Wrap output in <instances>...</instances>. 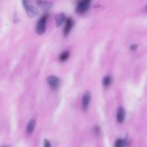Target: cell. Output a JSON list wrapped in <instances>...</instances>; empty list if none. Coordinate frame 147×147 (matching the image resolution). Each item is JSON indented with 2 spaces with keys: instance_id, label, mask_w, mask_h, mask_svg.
I'll return each instance as SVG.
<instances>
[{
  "instance_id": "cell-1",
  "label": "cell",
  "mask_w": 147,
  "mask_h": 147,
  "mask_svg": "<svg viewBox=\"0 0 147 147\" xmlns=\"http://www.w3.org/2000/svg\"><path fill=\"white\" fill-rule=\"evenodd\" d=\"M22 1L24 10L30 18H33L38 15V10L33 5L31 0H22Z\"/></svg>"
},
{
  "instance_id": "cell-2",
  "label": "cell",
  "mask_w": 147,
  "mask_h": 147,
  "mask_svg": "<svg viewBox=\"0 0 147 147\" xmlns=\"http://www.w3.org/2000/svg\"><path fill=\"white\" fill-rule=\"evenodd\" d=\"M49 14L47 13L43 14L41 17L40 18V20H38L37 23V25H36V32L37 34H44L46 31V25H47V22L48 20Z\"/></svg>"
},
{
  "instance_id": "cell-3",
  "label": "cell",
  "mask_w": 147,
  "mask_h": 147,
  "mask_svg": "<svg viewBox=\"0 0 147 147\" xmlns=\"http://www.w3.org/2000/svg\"><path fill=\"white\" fill-rule=\"evenodd\" d=\"M92 0H79L76 6V12L78 14H84L88 10Z\"/></svg>"
},
{
  "instance_id": "cell-4",
  "label": "cell",
  "mask_w": 147,
  "mask_h": 147,
  "mask_svg": "<svg viewBox=\"0 0 147 147\" xmlns=\"http://www.w3.org/2000/svg\"><path fill=\"white\" fill-rule=\"evenodd\" d=\"M47 83L50 88L53 90H56L58 89L60 85V79L58 77L55 76H50L47 78Z\"/></svg>"
},
{
  "instance_id": "cell-5",
  "label": "cell",
  "mask_w": 147,
  "mask_h": 147,
  "mask_svg": "<svg viewBox=\"0 0 147 147\" xmlns=\"http://www.w3.org/2000/svg\"><path fill=\"white\" fill-rule=\"evenodd\" d=\"M90 100H91V93L90 91L87 90L86 93L83 94L82 98V108L83 111H87L90 105Z\"/></svg>"
},
{
  "instance_id": "cell-6",
  "label": "cell",
  "mask_w": 147,
  "mask_h": 147,
  "mask_svg": "<svg viewBox=\"0 0 147 147\" xmlns=\"http://www.w3.org/2000/svg\"><path fill=\"white\" fill-rule=\"evenodd\" d=\"M73 25H74V21H73L70 17L66 19L65 25L64 30H63V34H64V36L67 37V36L70 34Z\"/></svg>"
},
{
  "instance_id": "cell-7",
  "label": "cell",
  "mask_w": 147,
  "mask_h": 147,
  "mask_svg": "<svg viewBox=\"0 0 147 147\" xmlns=\"http://www.w3.org/2000/svg\"><path fill=\"white\" fill-rule=\"evenodd\" d=\"M125 117H126V111L123 107H119L116 113V120L119 123H121L124 121Z\"/></svg>"
},
{
  "instance_id": "cell-8",
  "label": "cell",
  "mask_w": 147,
  "mask_h": 147,
  "mask_svg": "<svg viewBox=\"0 0 147 147\" xmlns=\"http://www.w3.org/2000/svg\"><path fill=\"white\" fill-rule=\"evenodd\" d=\"M37 5L42 9L45 10V11H47V10L50 9L52 8L53 3L47 1H37Z\"/></svg>"
},
{
  "instance_id": "cell-9",
  "label": "cell",
  "mask_w": 147,
  "mask_h": 147,
  "mask_svg": "<svg viewBox=\"0 0 147 147\" xmlns=\"http://www.w3.org/2000/svg\"><path fill=\"white\" fill-rule=\"evenodd\" d=\"M66 21V17L65 14L63 13H60L57 14L55 17V22H56V27H59L63 24V22Z\"/></svg>"
},
{
  "instance_id": "cell-10",
  "label": "cell",
  "mask_w": 147,
  "mask_h": 147,
  "mask_svg": "<svg viewBox=\"0 0 147 147\" xmlns=\"http://www.w3.org/2000/svg\"><path fill=\"white\" fill-rule=\"evenodd\" d=\"M35 124H36V121L34 119H30V121L28 122L27 125V134H31L34 131V127H35Z\"/></svg>"
},
{
  "instance_id": "cell-11",
  "label": "cell",
  "mask_w": 147,
  "mask_h": 147,
  "mask_svg": "<svg viewBox=\"0 0 147 147\" xmlns=\"http://www.w3.org/2000/svg\"><path fill=\"white\" fill-rule=\"evenodd\" d=\"M69 57H70V53L68 51H65L60 54L59 59H60V61L65 62L69 58Z\"/></svg>"
},
{
  "instance_id": "cell-12",
  "label": "cell",
  "mask_w": 147,
  "mask_h": 147,
  "mask_svg": "<svg viewBox=\"0 0 147 147\" xmlns=\"http://www.w3.org/2000/svg\"><path fill=\"white\" fill-rule=\"evenodd\" d=\"M126 141L123 139H118L115 142L114 147H125L126 146Z\"/></svg>"
},
{
  "instance_id": "cell-13",
  "label": "cell",
  "mask_w": 147,
  "mask_h": 147,
  "mask_svg": "<svg viewBox=\"0 0 147 147\" xmlns=\"http://www.w3.org/2000/svg\"><path fill=\"white\" fill-rule=\"evenodd\" d=\"M112 79L110 76H105L103 78V85L105 87H109L111 84Z\"/></svg>"
},
{
  "instance_id": "cell-14",
  "label": "cell",
  "mask_w": 147,
  "mask_h": 147,
  "mask_svg": "<svg viewBox=\"0 0 147 147\" xmlns=\"http://www.w3.org/2000/svg\"><path fill=\"white\" fill-rule=\"evenodd\" d=\"M43 147H52L51 144L47 139H45L44 144H43Z\"/></svg>"
},
{
  "instance_id": "cell-15",
  "label": "cell",
  "mask_w": 147,
  "mask_h": 147,
  "mask_svg": "<svg viewBox=\"0 0 147 147\" xmlns=\"http://www.w3.org/2000/svg\"><path fill=\"white\" fill-rule=\"evenodd\" d=\"M137 48H138V45H136V44L131 45V47H130V49L131 50H133V51H135V50H136Z\"/></svg>"
},
{
  "instance_id": "cell-16",
  "label": "cell",
  "mask_w": 147,
  "mask_h": 147,
  "mask_svg": "<svg viewBox=\"0 0 147 147\" xmlns=\"http://www.w3.org/2000/svg\"><path fill=\"white\" fill-rule=\"evenodd\" d=\"M95 131H96V133H99V132H100V129H99L98 126H96V128H95Z\"/></svg>"
},
{
  "instance_id": "cell-17",
  "label": "cell",
  "mask_w": 147,
  "mask_h": 147,
  "mask_svg": "<svg viewBox=\"0 0 147 147\" xmlns=\"http://www.w3.org/2000/svg\"><path fill=\"white\" fill-rule=\"evenodd\" d=\"M3 147H6V146H3Z\"/></svg>"
}]
</instances>
